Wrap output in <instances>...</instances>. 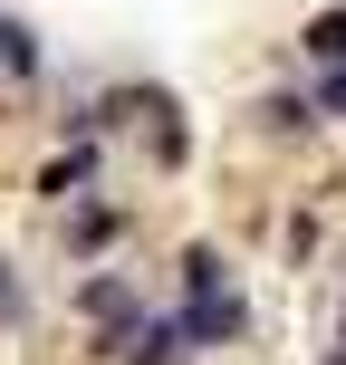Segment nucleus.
Wrapping results in <instances>:
<instances>
[{"instance_id":"1","label":"nucleus","mask_w":346,"mask_h":365,"mask_svg":"<svg viewBox=\"0 0 346 365\" xmlns=\"http://www.w3.org/2000/svg\"><path fill=\"white\" fill-rule=\"evenodd\" d=\"M68 308L77 317H96V327H106V336H126V327H145V289H135V279L126 269H96V279H77V289H68Z\"/></svg>"},{"instance_id":"2","label":"nucleus","mask_w":346,"mask_h":365,"mask_svg":"<svg viewBox=\"0 0 346 365\" xmlns=\"http://www.w3.org/2000/svg\"><path fill=\"white\" fill-rule=\"evenodd\" d=\"M240 327H250V308H240V289H212V298H183V346H231Z\"/></svg>"},{"instance_id":"3","label":"nucleus","mask_w":346,"mask_h":365,"mask_svg":"<svg viewBox=\"0 0 346 365\" xmlns=\"http://www.w3.org/2000/svg\"><path fill=\"white\" fill-rule=\"evenodd\" d=\"M106 356L116 365H183V317H145V327L106 336Z\"/></svg>"},{"instance_id":"4","label":"nucleus","mask_w":346,"mask_h":365,"mask_svg":"<svg viewBox=\"0 0 346 365\" xmlns=\"http://www.w3.org/2000/svg\"><path fill=\"white\" fill-rule=\"evenodd\" d=\"M87 182H96V135H87V145H68L58 164H39V192L68 202V212H77V192H87Z\"/></svg>"},{"instance_id":"5","label":"nucleus","mask_w":346,"mask_h":365,"mask_svg":"<svg viewBox=\"0 0 346 365\" xmlns=\"http://www.w3.org/2000/svg\"><path fill=\"white\" fill-rule=\"evenodd\" d=\"M116 231H126V212H106V202H77V212H68V231H58V240H68V250H106Z\"/></svg>"},{"instance_id":"6","label":"nucleus","mask_w":346,"mask_h":365,"mask_svg":"<svg viewBox=\"0 0 346 365\" xmlns=\"http://www.w3.org/2000/svg\"><path fill=\"white\" fill-rule=\"evenodd\" d=\"M298 58H317V68H346V10H317L308 29H298Z\"/></svg>"},{"instance_id":"7","label":"nucleus","mask_w":346,"mask_h":365,"mask_svg":"<svg viewBox=\"0 0 346 365\" xmlns=\"http://www.w3.org/2000/svg\"><path fill=\"white\" fill-rule=\"evenodd\" d=\"M212 289H231V259H221L212 240H193V250H183V298H212Z\"/></svg>"},{"instance_id":"8","label":"nucleus","mask_w":346,"mask_h":365,"mask_svg":"<svg viewBox=\"0 0 346 365\" xmlns=\"http://www.w3.org/2000/svg\"><path fill=\"white\" fill-rule=\"evenodd\" d=\"M260 125H270V135H308V125H317V96H308V87H298V96H289V87L260 96Z\"/></svg>"},{"instance_id":"9","label":"nucleus","mask_w":346,"mask_h":365,"mask_svg":"<svg viewBox=\"0 0 346 365\" xmlns=\"http://www.w3.org/2000/svg\"><path fill=\"white\" fill-rule=\"evenodd\" d=\"M0 77H39V38L19 19H0Z\"/></svg>"},{"instance_id":"10","label":"nucleus","mask_w":346,"mask_h":365,"mask_svg":"<svg viewBox=\"0 0 346 365\" xmlns=\"http://www.w3.org/2000/svg\"><path fill=\"white\" fill-rule=\"evenodd\" d=\"M317 115H346V68H327V77H317Z\"/></svg>"},{"instance_id":"11","label":"nucleus","mask_w":346,"mask_h":365,"mask_svg":"<svg viewBox=\"0 0 346 365\" xmlns=\"http://www.w3.org/2000/svg\"><path fill=\"white\" fill-rule=\"evenodd\" d=\"M0 317H19V279H10V259H0Z\"/></svg>"},{"instance_id":"12","label":"nucleus","mask_w":346,"mask_h":365,"mask_svg":"<svg viewBox=\"0 0 346 365\" xmlns=\"http://www.w3.org/2000/svg\"><path fill=\"white\" fill-rule=\"evenodd\" d=\"M317 365H346V336H337V346H327V356H317Z\"/></svg>"}]
</instances>
